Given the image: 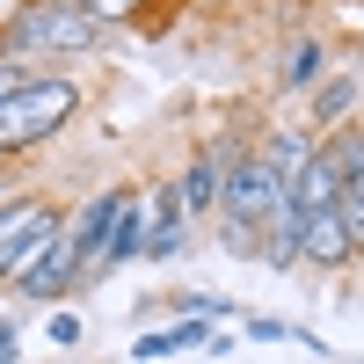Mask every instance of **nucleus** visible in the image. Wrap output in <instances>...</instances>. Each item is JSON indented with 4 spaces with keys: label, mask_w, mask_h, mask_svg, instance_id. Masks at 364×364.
Returning <instances> with one entry per match:
<instances>
[{
    "label": "nucleus",
    "mask_w": 364,
    "mask_h": 364,
    "mask_svg": "<svg viewBox=\"0 0 364 364\" xmlns=\"http://www.w3.org/2000/svg\"><path fill=\"white\" fill-rule=\"evenodd\" d=\"M255 154H262L269 168H277L284 182H299V175L314 168V154H321V146H314V132H299V124H284V132H269V139L255 146Z\"/></svg>",
    "instance_id": "4468645a"
},
{
    "label": "nucleus",
    "mask_w": 364,
    "mask_h": 364,
    "mask_svg": "<svg viewBox=\"0 0 364 364\" xmlns=\"http://www.w3.org/2000/svg\"><path fill=\"white\" fill-rule=\"evenodd\" d=\"M146 248H154V204H146V197H132L124 211H117V233H109V248H102V262H95V269H117V262H139Z\"/></svg>",
    "instance_id": "f8f14e48"
},
{
    "label": "nucleus",
    "mask_w": 364,
    "mask_h": 364,
    "mask_svg": "<svg viewBox=\"0 0 364 364\" xmlns=\"http://www.w3.org/2000/svg\"><path fill=\"white\" fill-rule=\"evenodd\" d=\"M80 109V80H29L22 95L0 102V154H22V146H44L66 117Z\"/></svg>",
    "instance_id": "7ed1b4c3"
},
{
    "label": "nucleus",
    "mask_w": 364,
    "mask_h": 364,
    "mask_svg": "<svg viewBox=\"0 0 364 364\" xmlns=\"http://www.w3.org/2000/svg\"><path fill=\"white\" fill-rule=\"evenodd\" d=\"M44 336H51L58 350H73V343H80V314H51V328H44Z\"/></svg>",
    "instance_id": "a211bd4d"
},
{
    "label": "nucleus",
    "mask_w": 364,
    "mask_h": 364,
    "mask_svg": "<svg viewBox=\"0 0 364 364\" xmlns=\"http://www.w3.org/2000/svg\"><path fill=\"white\" fill-rule=\"evenodd\" d=\"M190 314H197V321H219V314H233V306H226L219 291H197V299H190Z\"/></svg>",
    "instance_id": "aec40b11"
},
{
    "label": "nucleus",
    "mask_w": 364,
    "mask_h": 364,
    "mask_svg": "<svg viewBox=\"0 0 364 364\" xmlns=\"http://www.w3.org/2000/svg\"><path fill=\"white\" fill-rule=\"evenodd\" d=\"M306 262H314V269L357 262V240H350V226H343V204H336V211H306Z\"/></svg>",
    "instance_id": "9b49d317"
},
{
    "label": "nucleus",
    "mask_w": 364,
    "mask_h": 364,
    "mask_svg": "<svg viewBox=\"0 0 364 364\" xmlns=\"http://www.w3.org/2000/svg\"><path fill=\"white\" fill-rule=\"evenodd\" d=\"M29 80H37V73H29V66H8V58H0V102H8V95H22Z\"/></svg>",
    "instance_id": "6ab92c4d"
},
{
    "label": "nucleus",
    "mask_w": 364,
    "mask_h": 364,
    "mask_svg": "<svg viewBox=\"0 0 364 364\" xmlns=\"http://www.w3.org/2000/svg\"><path fill=\"white\" fill-rule=\"evenodd\" d=\"M102 44V22L73 8V0H22L15 22L0 29V58L8 66H29V58H73V51H95Z\"/></svg>",
    "instance_id": "f257e3e1"
},
{
    "label": "nucleus",
    "mask_w": 364,
    "mask_h": 364,
    "mask_svg": "<svg viewBox=\"0 0 364 364\" xmlns=\"http://www.w3.org/2000/svg\"><path fill=\"white\" fill-rule=\"evenodd\" d=\"M95 22H124V15H139V0H80Z\"/></svg>",
    "instance_id": "f3484780"
},
{
    "label": "nucleus",
    "mask_w": 364,
    "mask_h": 364,
    "mask_svg": "<svg viewBox=\"0 0 364 364\" xmlns=\"http://www.w3.org/2000/svg\"><path fill=\"white\" fill-rule=\"evenodd\" d=\"M146 204H154V248H146V255H154V262H175L182 248H190V219H182V204H175V190H146Z\"/></svg>",
    "instance_id": "ddd939ff"
},
{
    "label": "nucleus",
    "mask_w": 364,
    "mask_h": 364,
    "mask_svg": "<svg viewBox=\"0 0 364 364\" xmlns=\"http://www.w3.org/2000/svg\"><path fill=\"white\" fill-rule=\"evenodd\" d=\"M321 154H328V168H336L343 182H357V175H364V124L328 132V139H321Z\"/></svg>",
    "instance_id": "dca6fc26"
},
{
    "label": "nucleus",
    "mask_w": 364,
    "mask_h": 364,
    "mask_svg": "<svg viewBox=\"0 0 364 364\" xmlns=\"http://www.w3.org/2000/svg\"><path fill=\"white\" fill-rule=\"evenodd\" d=\"M66 233V219H58V204L44 197H22V204H0V284H22L29 269H37L51 255V240Z\"/></svg>",
    "instance_id": "20e7f679"
},
{
    "label": "nucleus",
    "mask_w": 364,
    "mask_h": 364,
    "mask_svg": "<svg viewBox=\"0 0 364 364\" xmlns=\"http://www.w3.org/2000/svg\"><path fill=\"white\" fill-rule=\"evenodd\" d=\"M248 154V146H233V139H211L204 154L175 175V204H182V219L190 226H204V219H219V197H226V175H233V161Z\"/></svg>",
    "instance_id": "39448f33"
},
{
    "label": "nucleus",
    "mask_w": 364,
    "mask_h": 364,
    "mask_svg": "<svg viewBox=\"0 0 364 364\" xmlns=\"http://www.w3.org/2000/svg\"><path fill=\"white\" fill-rule=\"evenodd\" d=\"M15 343H22V328H15V321H0V364H15Z\"/></svg>",
    "instance_id": "412c9836"
},
{
    "label": "nucleus",
    "mask_w": 364,
    "mask_h": 364,
    "mask_svg": "<svg viewBox=\"0 0 364 364\" xmlns=\"http://www.w3.org/2000/svg\"><path fill=\"white\" fill-rule=\"evenodd\" d=\"M262 262L269 269H299L306 262V211H299L291 197L269 211V226H262Z\"/></svg>",
    "instance_id": "1a4fd4ad"
},
{
    "label": "nucleus",
    "mask_w": 364,
    "mask_h": 364,
    "mask_svg": "<svg viewBox=\"0 0 364 364\" xmlns=\"http://www.w3.org/2000/svg\"><path fill=\"white\" fill-rule=\"evenodd\" d=\"M328 73H336V66H328V37H321V29H299V37L284 44V58H277V87H284V95H314Z\"/></svg>",
    "instance_id": "0eeeda50"
},
{
    "label": "nucleus",
    "mask_w": 364,
    "mask_h": 364,
    "mask_svg": "<svg viewBox=\"0 0 364 364\" xmlns=\"http://www.w3.org/2000/svg\"><path fill=\"white\" fill-rule=\"evenodd\" d=\"M291 197V182L269 168L255 146L233 161V175H226V197H219V240H226V255H262V226H269V211H277Z\"/></svg>",
    "instance_id": "f03ea898"
},
{
    "label": "nucleus",
    "mask_w": 364,
    "mask_h": 364,
    "mask_svg": "<svg viewBox=\"0 0 364 364\" xmlns=\"http://www.w3.org/2000/svg\"><path fill=\"white\" fill-rule=\"evenodd\" d=\"M132 204V190H102V197H87V211L66 226L73 233V248L87 255V262H102V248H109V233H117V211Z\"/></svg>",
    "instance_id": "9d476101"
},
{
    "label": "nucleus",
    "mask_w": 364,
    "mask_h": 364,
    "mask_svg": "<svg viewBox=\"0 0 364 364\" xmlns=\"http://www.w3.org/2000/svg\"><path fill=\"white\" fill-rule=\"evenodd\" d=\"M204 8H226V0H204Z\"/></svg>",
    "instance_id": "4be33fe9"
},
{
    "label": "nucleus",
    "mask_w": 364,
    "mask_h": 364,
    "mask_svg": "<svg viewBox=\"0 0 364 364\" xmlns=\"http://www.w3.org/2000/svg\"><path fill=\"white\" fill-rule=\"evenodd\" d=\"M364 73L357 66H343V73H328L314 95H306V117H314V132L328 139V132H343V124H364Z\"/></svg>",
    "instance_id": "423d86ee"
},
{
    "label": "nucleus",
    "mask_w": 364,
    "mask_h": 364,
    "mask_svg": "<svg viewBox=\"0 0 364 364\" xmlns=\"http://www.w3.org/2000/svg\"><path fill=\"white\" fill-rule=\"evenodd\" d=\"M80 269H87V255L73 248V233H58V240H51V255H44L37 269H29V277H22L15 291H22V299H66V291L80 284Z\"/></svg>",
    "instance_id": "6e6552de"
},
{
    "label": "nucleus",
    "mask_w": 364,
    "mask_h": 364,
    "mask_svg": "<svg viewBox=\"0 0 364 364\" xmlns=\"http://www.w3.org/2000/svg\"><path fill=\"white\" fill-rule=\"evenodd\" d=\"M291 204H299V211H336V204H343V175L328 168V154H314V168L291 182Z\"/></svg>",
    "instance_id": "2eb2a0df"
}]
</instances>
